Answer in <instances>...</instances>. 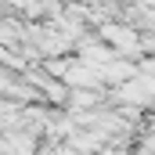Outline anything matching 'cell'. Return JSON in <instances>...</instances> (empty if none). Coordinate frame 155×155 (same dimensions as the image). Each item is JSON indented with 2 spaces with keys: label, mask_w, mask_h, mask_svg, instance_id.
I'll use <instances>...</instances> for the list:
<instances>
[{
  "label": "cell",
  "mask_w": 155,
  "mask_h": 155,
  "mask_svg": "<svg viewBox=\"0 0 155 155\" xmlns=\"http://www.w3.org/2000/svg\"><path fill=\"white\" fill-rule=\"evenodd\" d=\"M101 36L108 40V43H116L123 54H126V51H137V47H141L137 33H134V29H123V25H105V29H101Z\"/></svg>",
  "instance_id": "obj_1"
},
{
  "label": "cell",
  "mask_w": 155,
  "mask_h": 155,
  "mask_svg": "<svg viewBox=\"0 0 155 155\" xmlns=\"http://www.w3.org/2000/svg\"><path fill=\"white\" fill-rule=\"evenodd\" d=\"M97 72H101V79H108V83H126V79H134V65L112 58V61H105Z\"/></svg>",
  "instance_id": "obj_2"
}]
</instances>
